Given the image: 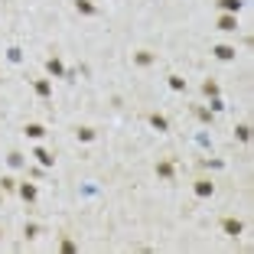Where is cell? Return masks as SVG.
<instances>
[{
  "label": "cell",
  "mask_w": 254,
  "mask_h": 254,
  "mask_svg": "<svg viewBox=\"0 0 254 254\" xmlns=\"http://www.w3.org/2000/svg\"><path fill=\"white\" fill-rule=\"evenodd\" d=\"M222 231H225V235H231V238H238L241 231H245V225H241L238 218H231V215H225V218H222Z\"/></svg>",
  "instance_id": "6da1fadb"
},
{
  "label": "cell",
  "mask_w": 254,
  "mask_h": 254,
  "mask_svg": "<svg viewBox=\"0 0 254 254\" xmlns=\"http://www.w3.org/2000/svg\"><path fill=\"white\" fill-rule=\"evenodd\" d=\"M196 196H199V199H208V196L215 193V186H212V179H196Z\"/></svg>",
  "instance_id": "7a4b0ae2"
},
{
  "label": "cell",
  "mask_w": 254,
  "mask_h": 254,
  "mask_svg": "<svg viewBox=\"0 0 254 254\" xmlns=\"http://www.w3.org/2000/svg\"><path fill=\"white\" fill-rule=\"evenodd\" d=\"M218 30H222V33H235V30H238L235 13H222V16H218Z\"/></svg>",
  "instance_id": "3957f363"
},
{
  "label": "cell",
  "mask_w": 254,
  "mask_h": 254,
  "mask_svg": "<svg viewBox=\"0 0 254 254\" xmlns=\"http://www.w3.org/2000/svg\"><path fill=\"white\" fill-rule=\"evenodd\" d=\"M134 62H137L140 69H147V65H153V62H156V55L150 52V49H137V52H134Z\"/></svg>",
  "instance_id": "277c9868"
},
{
  "label": "cell",
  "mask_w": 254,
  "mask_h": 254,
  "mask_svg": "<svg viewBox=\"0 0 254 254\" xmlns=\"http://www.w3.org/2000/svg\"><path fill=\"white\" fill-rule=\"evenodd\" d=\"M16 193H20V199H23V202H36V186H33V183H20V186H16Z\"/></svg>",
  "instance_id": "5b68a950"
},
{
  "label": "cell",
  "mask_w": 254,
  "mask_h": 254,
  "mask_svg": "<svg viewBox=\"0 0 254 254\" xmlns=\"http://www.w3.org/2000/svg\"><path fill=\"white\" fill-rule=\"evenodd\" d=\"M46 69H49V75H52V78H65V65H62L55 55H49V59H46Z\"/></svg>",
  "instance_id": "8992f818"
},
{
  "label": "cell",
  "mask_w": 254,
  "mask_h": 254,
  "mask_svg": "<svg viewBox=\"0 0 254 254\" xmlns=\"http://www.w3.org/2000/svg\"><path fill=\"white\" fill-rule=\"evenodd\" d=\"M33 92H36L39 98H49V95H52V82H49V78H36V82H33Z\"/></svg>",
  "instance_id": "52a82bcc"
},
{
  "label": "cell",
  "mask_w": 254,
  "mask_h": 254,
  "mask_svg": "<svg viewBox=\"0 0 254 254\" xmlns=\"http://www.w3.org/2000/svg\"><path fill=\"white\" fill-rule=\"evenodd\" d=\"M212 52H215V59H222V62H231V59H235V46H228V43H218Z\"/></svg>",
  "instance_id": "ba28073f"
},
{
  "label": "cell",
  "mask_w": 254,
  "mask_h": 254,
  "mask_svg": "<svg viewBox=\"0 0 254 254\" xmlns=\"http://www.w3.org/2000/svg\"><path fill=\"white\" fill-rule=\"evenodd\" d=\"M23 131H26V137H30V140H43V137H46V127H43V124H36V121L26 124Z\"/></svg>",
  "instance_id": "9c48e42d"
},
{
  "label": "cell",
  "mask_w": 254,
  "mask_h": 254,
  "mask_svg": "<svg viewBox=\"0 0 254 254\" xmlns=\"http://www.w3.org/2000/svg\"><path fill=\"white\" fill-rule=\"evenodd\" d=\"M33 156L39 160V166H52V163H55V156L49 153L46 147H36V150H33Z\"/></svg>",
  "instance_id": "30bf717a"
},
{
  "label": "cell",
  "mask_w": 254,
  "mask_h": 254,
  "mask_svg": "<svg viewBox=\"0 0 254 254\" xmlns=\"http://www.w3.org/2000/svg\"><path fill=\"white\" fill-rule=\"evenodd\" d=\"M75 10H78V13H85V16H98V13H101L92 0H75Z\"/></svg>",
  "instance_id": "8fae6325"
},
{
  "label": "cell",
  "mask_w": 254,
  "mask_h": 254,
  "mask_svg": "<svg viewBox=\"0 0 254 254\" xmlns=\"http://www.w3.org/2000/svg\"><path fill=\"white\" fill-rule=\"evenodd\" d=\"M215 3H218V10H222V13H238L245 0H215Z\"/></svg>",
  "instance_id": "7c38bea8"
},
{
  "label": "cell",
  "mask_w": 254,
  "mask_h": 254,
  "mask_svg": "<svg viewBox=\"0 0 254 254\" xmlns=\"http://www.w3.org/2000/svg\"><path fill=\"white\" fill-rule=\"evenodd\" d=\"M156 176H160V179H173V163L160 160V163H156Z\"/></svg>",
  "instance_id": "4fadbf2b"
},
{
  "label": "cell",
  "mask_w": 254,
  "mask_h": 254,
  "mask_svg": "<svg viewBox=\"0 0 254 254\" xmlns=\"http://www.w3.org/2000/svg\"><path fill=\"white\" fill-rule=\"evenodd\" d=\"M193 114L199 117L202 124H212V121H215V114H212V111H208V108H199V104H196V108H193Z\"/></svg>",
  "instance_id": "5bb4252c"
},
{
  "label": "cell",
  "mask_w": 254,
  "mask_h": 254,
  "mask_svg": "<svg viewBox=\"0 0 254 254\" xmlns=\"http://www.w3.org/2000/svg\"><path fill=\"white\" fill-rule=\"evenodd\" d=\"M235 137H238L241 144H248V140H251V127H248V124H238V127H235Z\"/></svg>",
  "instance_id": "9a60e30c"
},
{
  "label": "cell",
  "mask_w": 254,
  "mask_h": 254,
  "mask_svg": "<svg viewBox=\"0 0 254 254\" xmlns=\"http://www.w3.org/2000/svg\"><path fill=\"white\" fill-rule=\"evenodd\" d=\"M150 124H153L156 131H169V121L163 114H150Z\"/></svg>",
  "instance_id": "2e32d148"
},
{
  "label": "cell",
  "mask_w": 254,
  "mask_h": 254,
  "mask_svg": "<svg viewBox=\"0 0 254 254\" xmlns=\"http://www.w3.org/2000/svg\"><path fill=\"white\" fill-rule=\"evenodd\" d=\"M202 92H205L208 98H218V85L212 82V78H205V82H202Z\"/></svg>",
  "instance_id": "e0dca14e"
},
{
  "label": "cell",
  "mask_w": 254,
  "mask_h": 254,
  "mask_svg": "<svg viewBox=\"0 0 254 254\" xmlns=\"http://www.w3.org/2000/svg\"><path fill=\"white\" fill-rule=\"evenodd\" d=\"M166 82H169V88H173V92H183V88H186V78H179V75H169Z\"/></svg>",
  "instance_id": "ac0fdd59"
},
{
  "label": "cell",
  "mask_w": 254,
  "mask_h": 254,
  "mask_svg": "<svg viewBox=\"0 0 254 254\" xmlns=\"http://www.w3.org/2000/svg\"><path fill=\"white\" fill-rule=\"evenodd\" d=\"M78 140H85V144H88V140H95V127H78Z\"/></svg>",
  "instance_id": "d6986e66"
},
{
  "label": "cell",
  "mask_w": 254,
  "mask_h": 254,
  "mask_svg": "<svg viewBox=\"0 0 254 254\" xmlns=\"http://www.w3.org/2000/svg\"><path fill=\"white\" fill-rule=\"evenodd\" d=\"M0 189H3V193H13V189H16V179L13 176H3V179H0Z\"/></svg>",
  "instance_id": "ffe728a7"
},
{
  "label": "cell",
  "mask_w": 254,
  "mask_h": 254,
  "mask_svg": "<svg viewBox=\"0 0 254 254\" xmlns=\"http://www.w3.org/2000/svg\"><path fill=\"white\" fill-rule=\"evenodd\" d=\"M23 235H26V241L39 238V225H26V228H23Z\"/></svg>",
  "instance_id": "44dd1931"
},
{
  "label": "cell",
  "mask_w": 254,
  "mask_h": 254,
  "mask_svg": "<svg viewBox=\"0 0 254 254\" xmlns=\"http://www.w3.org/2000/svg\"><path fill=\"white\" fill-rule=\"evenodd\" d=\"M59 248H62L65 254H75V251H78V248H75V241H72V238H62V245H59Z\"/></svg>",
  "instance_id": "7402d4cb"
},
{
  "label": "cell",
  "mask_w": 254,
  "mask_h": 254,
  "mask_svg": "<svg viewBox=\"0 0 254 254\" xmlns=\"http://www.w3.org/2000/svg\"><path fill=\"white\" fill-rule=\"evenodd\" d=\"M7 163H10V166H23V156H20V153H10Z\"/></svg>",
  "instance_id": "603a6c76"
},
{
  "label": "cell",
  "mask_w": 254,
  "mask_h": 254,
  "mask_svg": "<svg viewBox=\"0 0 254 254\" xmlns=\"http://www.w3.org/2000/svg\"><path fill=\"white\" fill-rule=\"evenodd\" d=\"M0 235H3V231H0Z\"/></svg>",
  "instance_id": "cb8c5ba5"
}]
</instances>
